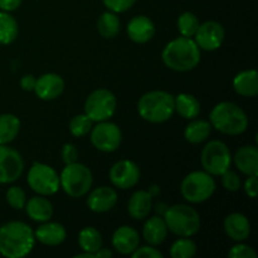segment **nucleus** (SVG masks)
<instances>
[{
    "instance_id": "f257e3e1",
    "label": "nucleus",
    "mask_w": 258,
    "mask_h": 258,
    "mask_svg": "<svg viewBox=\"0 0 258 258\" xmlns=\"http://www.w3.org/2000/svg\"><path fill=\"white\" fill-rule=\"evenodd\" d=\"M34 231L29 224L10 221L0 227V254L7 258H23L34 248Z\"/></svg>"
},
{
    "instance_id": "f03ea898",
    "label": "nucleus",
    "mask_w": 258,
    "mask_h": 258,
    "mask_svg": "<svg viewBox=\"0 0 258 258\" xmlns=\"http://www.w3.org/2000/svg\"><path fill=\"white\" fill-rule=\"evenodd\" d=\"M164 64L175 72H189L201 62V48L193 38L178 37L169 42L161 52Z\"/></svg>"
},
{
    "instance_id": "7ed1b4c3",
    "label": "nucleus",
    "mask_w": 258,
    "mask_h": 258,
    "mask_svg": "<svg viewBox=\"0 0 258 258\" xmlns=\"http://www.w3.org/2000/svg\"><path fill=\"white\" fill-rule=\"evenodd\" d=\"M212 127L224 135L237 136L243 134L248 127V117L238 105L229 101L218 103L209 113Z\"/></svg>"
},
{
    "instance_id": "20e7f679",
    "label": "nucleus",
    "mask_w": 258,
    "mask_h": 258,
    "mask_svg": "<svg viewBox=\"0 0 258 258\" xmlns=\"http://www.w3.org/2000/svg\"><path fill=\"white\" fill-rule=\"evenodd\" d=\"M138 112L145 121L151 123H163L170 120L175 112L174 96L166 91H150L140 97Z\"/></svg>"
},
{
    "instance_id": "39448f33",
    "label": "nucleus",
    "mask_w": 258,
    "mask_h": 258,
    "mask_svg": "<svg viewBox=\"0 0 258 258\" xmlns=\"http://www.w3.org/2000/svg\"><path fill=\"white\" fill-rule=\"evenodd\" d=\"M168 231L178 237H193L201 229V216L188 204H174L164 212Z\"/></svg>"
},
{
    "instance_id": "423d86ee",
    "label": "nucleus",
    "mask_w": 258,
    "mask_h": 258,
    "mask_svg": "<svg viewBox=\"0 0 258 258\" xmlns=\"http://www.w3.org/2000/svg\"><path fill=\"white\" fill-rule=\"evenodd\" d=\"M93 175L90 168L81 163L68 164L59 175V185L71 198H81L91 190Z\"/></svg>"
},
{
    "instance_id": "0eeeda50",
    "label": "nucleus",
    "mask_w": 258,
    "mask_h": 258,
    "mask_svg": "<svg viewBox=\"0 0 258 258\" xmlns=\"http://www.w3.org/2000/svg\"><path fill=\"white\" fill-rule=\"evenodd\" d=\"M180 191L183 198L189 203H203L216 191V180L204 170L191 171L181 181Z\"/></svg>"
},
{
    "instance_id": "6e6552de",
    "label": "nucleus",
    "mask_w": 258,
    "mask_h": 258,
    "mask_svg": "<svg viewBox=\"0 0 258 258\" xmlns=\"http://www.w3.org/2000/svg\"><path fill=\"white\" fill-rule=\"evenodd\" d=\"M204 171L212 176H221L231 168L232 155L228 146L221 140H212L206 144L201 155Z\"/></svg>"
},
{
    "instance_id": "1a4fd4ad",
    "label": "nucleus",
    "mask_w": 258,
    "mask_h": 258,
    "mask_svg": "<svg viewBox=\"0 0 258 258\" xmlns=\"http://www.w3.org/2000/svg\"><path fill=\"white\" fill-rule=\"evenodd\" d=\"M28 185L38 196L49 197L59 190V175L52 166L35 161L27 175Z\"/></svg>"
},
{
    "instance_id": "9d476101",
    "label": "nucleus",
    "mask_w": 258,
    "mask_h": 258,
    "mask_svg": "<svg viewBox=\"0 0 258 258\" xmlns=\"http://www.w3.org/2000/svg\"><path fill=\"white\" fill-rule=\"evenodd\" d=\"M117 101L115 95L106 88L95 90L85 102V113L93 121H107L115 115Z\"/></svg>"
},
{
    "instance_id": "9b49d317",
    "label": "nucleus",
    "mask_w": 258,
    "mask_h": 258,
    "mask_svg": "<svg viewBox=\"0 0 258 258\" xmlns=\"http://www.w3.org/2000/svg\"><path fill=\"white\" fill-rule=\"evenodd\" d=\"M91 133V143L102 153H112L117 150L122 141V133L116 123L110 121L96 122Z\"/></svg>"
},
{
    "instance_id": "f8f14e48",
    "label": "nucleus",
    "mask_w": 258,
    "mask_h": 258,
    "mask_svg": "<svg viewBox=\"0 0 258 258\" xmlns=\"http://www.w3.org/2000/svg\"><path fill=\"white\" fill-rule=\"evenodd\" d=\"M24 171V160L15 149L0 145V184L17 181Z\"/></svg>"
},
{
    "instance_id": "ddd939ff",
    "label": "nucleus",
    "mask_w": 258,
    "mask_h": 258,
    "mask_svg": "<svg viewBox=\"0 0 258 258\" xmlns=\"http://www.w3.org/2000/svg\"><path fill=\"white\" fill-rule=\"evenodd\" d=\"M224 37H226V32L221 23L208 20L203 24H199L198 30L194 34V40L201 49L212 52L221 48L224 42Z\"/></svg>"
},
{
    "instance_id": "4468645a",
    "label": "nucleus",
    "mask_w": 258,
    "mask_h": 258,
    "mask_svg": "<svg viewBox=\"0 0 258 258\" xmlns=\"http://www.w3.org/2000/svg\"><path fill=\"white\" fill-rule=\"evenodd\" d=\"M110 180L116 188H134L140 180V168L133 160H120L110 169Z\"/></svg>"
},
{
    "instance_id": "2eb2a0df",
    "label": "nucleus",
    "mask_w": 258,
    "mask_h": 258,
    "mask_svg": "<svg viewBox=\"0 0 258 258\" xmlns=\"http://www.w3.org/2000/svg\"><path fill=\"white\" fill-rule=\"evenodd\" d=\"M63 91H64V80L57 73H45L37 78L34 92L40 100H55L62 95Z\"/></svg>"
},
{
    "instance_id": "dca6fc26",
    "label": "nucleus",
    "mask_w": 258,
    "mask_h": 258,
    "mask_svg": "<svg viewBox=\"0 0 258 258\" xmlns=\"http://www.w3.org/2000/svg\"><path fill=\"white\" fill-rule=\"evenodd\" d=\"M117 191L110 186H98L93 189L87 198V207L95 213H106L117 203Z\"/></svg>"
},
{
    "instance_id": "f3484780",
    "label": "nucleus",
    "mask_w": 258,
    "mask_h": 258,
    "mask_svg": "<svg viewBox=\"0 0 258 258\" xmlns=\"http://www.w3.org/2000/svg\"><path fill=\"white\" fill-rule=\"evenodd\" d=\"M127 35L134 43L138 44H145L150 42L155 35L154 22L146 15L134 17L127 24Z\"/></svg>"
},
{
    "instance_id": "a211bd4d",
    "label": "nucleus",
    "mask_w": 258,
    "mask_h": 258,
    "mask_svg": "<svg viewBox=\"0 0 258 258\" xmlns=\"http://www.w3.org/2000/svg\"><path fill=\"white\" fill-rule=\"evenodd\" d=\"M224 232L234 242H244L251 234V223L242 213H231L224 218Z\"/></svg>"
},
{
    "instance_id": "6ab92c4d",
    "label": "nucleus",
    "mask_w": 258,
    "mask_h": 258,
    "mask_svg": "<svg viewBox=\"0 0 258 258\" xmlns=\"http://www.w3.org/2000/svg\"><path fill=\"white\" fill-rule=\"evenodd\" d=\"M140 244L138 231L130 226H122L115 231L112 236V246L118 253L131 254Z\"/></svg>"
},
{
    "instance_id": "aec40b11",
    "label": "nucleus",
    "mask_w": 258,
    "mask_h": 258,
    "mask_svg": "<svg viewBox=\"0 0 258 258\" xmlns=\"http://www.w3.org/2000/svg\"><path fill=\"white\" fill-rule=\"evenodd\" d=\"M34 237L38 242L45 246H59L67 238L66 228L57 222H43L34 231Z\"/></svg>"
},
{
    "instance_id": "412c9836",
    "label": "nucleus",
    "mask_w": 258,
    "mask_h": 258,
    "mask_svg": "<svg viewBox=\"0 0 258 258\" xmlns=\"http://www.w3.org/2000/svg\"><path fill=\"white\" fill-rule=\"evenodd\" d=\"M232 161L244 175H258V149L256 145H246L236 151Z\"/></svg>"
},
{
    "instance_id": "4be33fe9",
    "label": "nucleus",
    "mask_w": 258,
    "mask_h": 258,
    "mask_svg": "<svg viewBox=\"0 0 258 258\" xmlns=\"http://www.w3.org/2000/svg\"><path fill=\"white\" fill-rule=\"evenodd\" d=\"M153 208V196L148 190H138L131 196L127 204V212L131 218L143 221Z\"/></svg>"
},
{
    "instance_id": "5701e85b",
    "label": "nucleus",
    "mask_w": 258,
    "mask_h": 258,
    "mask_svg": "<svg viewBox=\"0 0 258 258\" xmlns=\"http://www.w3.org/2000/svg\"><path fill=\"white\" fill-rule=\"evenodd\" d=\"M168 236V227H166L164 217L154 216L145 222L143 228V237L150 246H159L165 241Z\"/></svg>"
},
{
    "instance_id": "b1692460",
    "label": "nucleus",
    "mask_w": 258,
    "mask_h": 258,
    "mask_svg": "<svg viewBox=\"0 0 258 258\" xmlns=\"http://www.w3.org/2000/svg\"><path fill=\"white\" fill-rule=\"evenodd\" d=\"M24 209L32 221L39 223L49 221L53 216L52 203L44 196H35L30 198L25 203Z\"/></svg>"
},
{
    "instance_id": "393cba45",
    "label": "nucleus",
    "mask_w": 258,
    "mask_h": 258,
    "mask_svg": "<svg viewBox=\"0 0 258 258\" xmlns=\"http://www.w3.org/2000/svg\"><path fill=\"white\" fill-rule=\"evenodd\" d=\"M233 88L243 97H254L258 93V73L256 70L242 71L234 77Z\"/></svg>"
},
{
    "instance_id": "a878e982",
    "label": "nucleus",
    "mask_w": 258,
    "mask_h": 258,
    "mask_svg": "<svg viewBox=\"0 0 258 258\" xmlns=\"http://www.w3.org/2000/svg\"><path fill=\"white\" fill-rule=\"evenodd\" d=\"M174 106L175 111L186 120H193L198 117L201 112V103L198 98L194 97L190 93H179L176 97H174Z\"/></svg>"
},
{
    "instance_id": "bb28decb",
    "label": "nucleus",
    "mask_w": 258,
    "mask_h": 258,
    "mask_svg": "<svg viewBox=\"0 0 258 258\" xmlns=\"http://www.w3.org/2000/svg\"><path fill=\"white\" fill-rule=\"evenodd\" d=\"M212 125L206 120H193L185 126L184 138L190 144H201L206 141L211 135Z\"/></svg>"
},
{
    "instance_id": "cd10ccee",
    "label": "nucleus",
    "mask_w": 258,
    "mask_h": 258,
    "mask_svg": "<svg viewBox=\"0 0 258 258\" xmlns=\"http://www.w3.org/2000/svg\"><path fill=\"white\" fill-rule=\"evenodd\" d=\"M20 131V120L13 113L0 115V145H8L15 140Z\"/></svg>"
},
{
    "instance_id": "c85d7f7f",
    "label": "nucleus",
    "mask_w": 258,
    "mask_h": 258,
    "mask_svg": "<svg viewBox=\"0 0 258 258\" xmlns=\"http://www.w3.org/2000/svg\"><path fill=\"white\" fill-rule=\"evenodd\" d=\"M19 28L15 18L8 12H0V44H12L18 37Z\"/></svg>"
},
{
    "instance_id": "c756f323",
    "label": "nucleus",
    "mask_w": 258,
    "mask_h": 258,
    "mask_svg": "<svg viewBox=\"0 0 258 258\" xmlns=\"http://www.w3.org/2000/svg\"><path fill=\"white\" fill-rule=\"evenodd\" d=\"M78 244L83 252L93 254L102 247V236L93 227H85L78 233Z\"/></svg>"
},
{
    "instance_id": "7c9ffc66",
    "label": "nucleus",
    "mask_w": 258,
    "mask_h": 258,
    "mask_svg": "<svg viewBox=\"0 0 258 258\" xmlns=\"http://www.w3.org/2000/svg\"><path fill=\"white\" fill-rule=\"evenodd\" d=\"M97 30L101 37L106 39L115 38L120 32V19L117 14L110 10L102 13L97 19Z\"/></svg>"
},
{
    "instance_id": "2f4dec72",
    "label": "nucleus",
    "mask_w": 258,
    "mask_h": 258,
    "mask_svg": "<svg viewBox=\"0 0 258 258\" xmlns=\"http://www.w3.org/2000/svg\"><path fill=\"white\" fill-rule=\"evenodd\" d=\"M196 253L197 244L190 237H180L170 247V256L173 258H193Z\"/></svg>"
},
{
    "instance_id": "473e14b6",
    "label": "nucleus",
    "mask_w": 258,
    "mask_h": 258,
    "mask_svg": "<svg viewBox=\"0 0 258 258\" xmlns=\"http://www.w3.org/2000/svg\"><path fill=\"white\" fill-rule=\"evenodd\" d=\"M178 29L180 35L188 38H193L199 28V19L196 14L190 12H185L178 18Z\"/></svg>"
},
{
    "instance_id": "72a5a7b5",
    "label": "nucleus",
    "mask_w": 258,
    "mask_h": 258,
    "mask_svg": "<svg viewBox=\"0 0 258 258\" xmlns=\"http://www.w3.org/2000/svg\"><path fill=\"white\" fill-rule=\"evenodd\" d=\"M93 127V121L88 117L86 113L73 116L70 121V133L75 138H82V136L90 134Z\"/></svg>"
},
{
    "instance_id": "f704fd0d",
    "label": "nucleus",
    "mask_w": 258,
    "mask_h": 258,
    "mask_svg": "<svg viewBox=\"0 0 258 258\" xmlns=\"http://www.w3.org/2000/svg\"><path fill=\"white\" fill-rule=\"evenodd\" d=\"M7 202L12 208L20 211L24 209L25 203H27V194L24 189L20 186H10L7 190Z\"/></svg>"
},
{
    "instance_id": "c9c22d12",
    "label": "nucleus",
    "mask_w": 258,
    "mask_h": 258,
    "mask_svg": "<svg viewBox=\"0 0 258 258\" xmlns=\"http://www.w3.org/2000/svg\"><path fill=\"white\" fill-rule=\"evenodd\" d=\"M221 178L222 185L228 191H238L241 189V179H239L238 174L234 173V171L228 169V170L222 174Z\"/></svg>"
},
{
    "instance_id": "e433bc0d",
    "label": "nucleus",
    "mask_w": 258,
    "mask_h": 258,
    "mask_svg": "<svg viewBox=\"0 0 258 258\" xmlns=\"http://www.w3.org/2000/svg\"><path fill=\"white\" fill-rule=\"evenodd\" d=\"M138 0H102L103 5L107 8L110 12L120 14V13L127 12L128 9L136 4Z\"/></svg>"
},
{
    "instance_id": "4c0bfd02",
    "label": "nucleus",
    "mask_w": 258,
    "mask_h": 258,
    "mask_svg": "<svg viewBox=\"0 0 258 258\" xmlns=\"http://www.w3.org/2000/svg\"><path fill=\"white\" fill-rule=\"evenodd\" d=\"M229 258H257V253L253 251L251 246L244 244L243 242H238L234 244L228 252Z\"/></svg>"
},
{
    "instance_id": "58836bf2",
    "label": "nucleus",
    "mask_w": 258,
    "mask_h": 258,
    "mask_svg": "<svg viewBox=\"0 0 258 258\" xmlns=\"http://www.w3.org/2000/svg\"><path fill=\"white\" fill-rule=\"evenodd\" d=\"M133 258H163V253L159 251L158 248H155V246H144V247H138L135 251L131 253Z\"/></svg>"
},
{
    "instance_id": "ea45409f",
    "label": "nucleus",
    "mask_w": 258,
    "mask_h": 258,
    "mask_svg": "<svg viewBox=\"0 0 258 258\" xmlns=\"http://www.w3.org/2000/svg\"><path fill=\"white\" fill-rule=\"evenodd\" d=\"M62 160L66 165L68 164H73L77 161L78 159V150L76 149V146L73 144H64L62 148Z\"/></svg>"
},
{
    "instance_id": "a19ab883",
    "label": "nucleus",
    "mask_w": 258,
    "mask_h": 258,
    "mask_svg": "<svg viewBox=\"0 0 258 258\" xmlns=\"http://www.w3.org/2000/svg\"><path fill=\"white\" fill-rule=\"evenodd\" d=\"M243 189L249 198H256L258 193V175H248L244 181Z\"/></svg>"
},
{
    "instance_id": "79ce46f5",
    "label": "nucleus",
    "mask_w": 258,
    "mask_h": 258,
    "mask_svg": "<svg viewBox=\"0 0 258 258\" xmlns=\"http://www.w3.org/2000/svg\"><path fill=\"white\" fill-rule=\"evenodd\" d=\"M35 83H37V78L33 75H25L23 76L22 80H20V87L24 91H34Z\"/></svg>"
},
{
    "instance_id": "37998d69",
    "label": "nucleus",
    "mask_w": 258,
    "mask_h": 258,
    "mask_svg": "<svg viewBox=\"0 0 258 258\" xmlns=\"http://www.w3.org/2000/svg\"><path fill=\"white\" fill-rule=\"evenodd\" d=\"M23 0H0V10L3 12H14L22 5Z\"/></svg>"
},
{
    "instance_id": "c03bdc74",
    "label": "nucleus",
    "mask_w": 258,
    "mask_h": 258,
    "mask_svg": "<svg viewBox=\"0 0 258 258\" xmlns=\"http://www.w3.org/2000/svg\"><path fill=\"white\" fill-rule=\"evenodd\" d=\"M113 254L110 249L102 248V247L93 253V258H111Z\"/></svg>"
}]
</instances>
